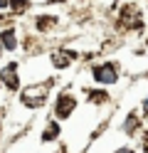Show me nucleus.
Masks as SVG:
<instances>
[{
    "label": "nucleus",
    "mask_w": 148,
    "mask_h": 153,
    "mask_svg": "<svg viewBox=\"0 0 148 153\" xmlns=\"http://www.w3.org/2000/svg\"><path fill=\"white\" fill-rule=\"evenodd\" d=\"M146 141H148V133H146Z\"/></svg>",
    "instance_id": "13"
},
{
    "label": "nucleus",
    "mask_w": 148,
    "mask_h": 153,
    "mask_svg": "<svg viewBox=\"0 0 148 153\" xmlns=\"http://www.w3.org/2000/svg\"><path fill=\"white\" fill-rule=\"evenodd\" d=\"M143 109H146V111H148V99H146V104H143Z\"/></svg>",
    "instance_id": "12"
},
{
    "label": "nucleus",
    "mask_w": 148,
    "mask_h": 153,
    "mask_svg": "<svg viewBox=\"0 0 148 153\" xmlns=\"http://www.w3.org/2000/svg\"><path fill=\"white\" fill-rule=\"evenodd\" d=\"M69 59H72V54H54V64L57 67H67Z\"/></svg>",
    "instance_id": "7"
},
{
    "label": "nucleus",
    "mask_w": 148,
    "mask_h": 153,
    "mask_svg": "<svg viewBox=\"0 0 148 153\" xmlns=\"http://www.w3.org/2000/svg\"><path fill=\"white\" fill-rule=\"evenodd\" d=\"M3 82L7 84L10 89H17V76H15V64H10V67H5V72H3Z\"/></svg>",
    "instance_id": "4"
},
{
    "label": "nucleus",
    "mask_w": 148,
    "mask_h": 153,
    "mask_svg": "<svg viewBox=\"0 0 148 153\" xmlns=\"http://www.w3.org/2000/svg\"><path fill=\"white\" fill-rule=\"evenodd\" d=\"M74 109V99L72 97H59V104H57V116H69Z\"/></svg>",
    "instance_id": "3"
},
{
    "label": "nucleus",
    "mask_w": 148,
    "mask_h": 153,
    "mask_svg": "<svg viewBox=\"0 0 148 153\" xmlns=\"http://www.w3.org/2000/svg\"><path fill=\"white\" fill-rule=\"evenodd\" d=\"M37 22H39V27H42V30H47L49 25H54V20H52V17H39Z\"/></svg>",
    "instance_id": "8"
},
{
    "label": "nucleus",
    "mask_w": 148,
    "mask_h": 153,
    "mask_svg": "<svg viewBox=\"0 0 148 153\" xmlns=\"http://www.w3.org/2000/svg\"><path fill=\"white\" fill-rule=\"evenodd\" d=\"M45 94H47V84H42V87H35V89H27L22 94V99L27 106H39V104L45 101Z\"/></svg>",
    "instance_id": "1"
},
{
    "label": "nucleus",
    "mask_w": 148,
    "mask_h": 153,
    "mask_svg": "<svg viewBox=\"0 0 148 153\" xmlns=\"http://www.w3.org/2000/svg\"><path fill=\"white\" fill-rule=\"evenodd\" d=\"M10 5H13V7H17V10H20V7H25V0H10Z\"/></svg>",
    "instance_id": "9"
},
{
    "label": "nucleus",
    "mask_w": 148,
    "mask_h": 153,
    "mask_svg": "<svg viewBox=\"0 0 148 153\" xmlns=\"http://www.w3.org/2000/svg\"><path fill=\"white\" fill-rule=\"evenodd\" d=\"M94 76H96V79L99 82H101V84H114L116 82V69H114V67H96V69H94Z\"/></svg>",
    "instance_id": "2"
},
{
    "label": "nucleus",
    "mask_w": 148,
    "mask_h": 153,
    "mask_svg": "<svg viewBox=\"0 0 148 153\" xmlns=\"http://www.w3.org/2000/svg\"><path fill=\"white\" fill-rule=\"evenodd\" d=\"M116 153H133L131 148H121V151H116Z\"/></svg>",
    "instance_id": "10"
},
{
    "label": "nucleus",
    "mask_w": 148,
    "mask_h": 153,
    "mask_svg": "<svg viewBox=\"0 0 148 153\" xmlns=\"http://www.w3.org/2000/svg\"><path fill=\"white\" fill-rule=\"evenodd\" d=\"M57 133H59V126H57V123H52V126H49V128L42 133V138H45V141H49V138H57Z\"/></svg>",
    "instance_id": "6"
},
{
    "label": "nucleus",
    "mask_w": 148,
    "mask_h": 153,
    "mask_svg": "<svg viewBox=\"0 0 148 153\" xmlns=\"http://www.w3.org/2000/svg\"><path fill=\"white\" fill-rule=\"evenodd\" d=\"M5 5H10V0H0V7H5Z\"/></svg>",
    "instance_id": "11"
},
{
    "label": "nucleus",
    "mask_w": 148,
    "mask_h": 153,
    "mask_svg": "<svg viewBox=\"0 0 148 153\" xmlns=\"http://www.w3.org/2000/svg\"><path fill=\"white\" fill-rule=\"evenodd\" d=\"M0 40L5 42L3 47H7V50H13V47H15V35H13V32H3V37H0Z\"/></svg>",
    "instance_id": "5"
}]
</instances>
